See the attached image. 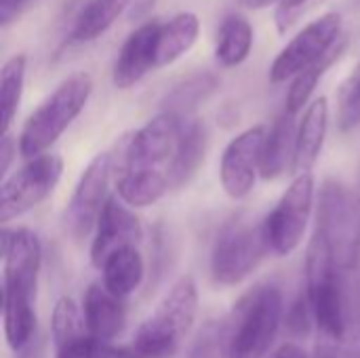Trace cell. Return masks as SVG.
<instances>
[{
  "label": "cell",
  "mask_w": 360,
  "mask_h": 358,
  "mask_svg": "<svg viewBox=\"0 0 360 358\" xmlns=\"http://www.w3.org/2000/svg\"><path fill=\"white\" fill-rule=\"evenodd\" d=\"M245 8H249V11H259V8H268V6H276L278 2H283V0H238Z\"/></svg>",
  "instance_id": "8d00e7d4"
},
{
  "label": "cell",
  "mask_w": 360,
  "mask_h": 358,
  "mask_svg": "<svg viewBox=\"0 0 360 358\" xmlns=\"http://www.w3.org/2000/svg\"><path fill=\"white\" fill-rule=\"evenodd\" d=\"M25 70H27V57L25 53L11 55L2 70H0V110H2V135L11 133L13 120L17 116V110L23 99L25 89Z\"/></svg>",
  "instance_id": "484cf974"
},
{
  "label": "cell",
  "mask_w": 360,
  "mask_h": 358,
  "mask_svg": "<svg viewBox=\"0 0 360 358\" xmlns=\"http://www.w3.org/2000/svg\"><path fill=\"white\" fill-rule=\"evenodd\" d=\"M55 358H129L124 346H112L93 340L89 333L55 348Z\"/></svg>",
  "instance_id": "f546056e"
},
{
  "label": "cell",
  "mask_w": 360,
  "mask_h": 358,
  "mask_svg": "<svg viewBox=\"0 0 360 358\" xmlns=\"http://www.w3.org/2000/svg\"><path fill=\"white\" fill-rule=\"evenodd\" d=\"M219 87L217 78L213 74H200V76H192L186 82H181L179 87H175L165 101V110L173 112L181 118H190V114L205 101L209 99L215 89Z\"/></svg>",
  "instance_id": "4316f807"
},
{
  "label": "cell",
  "mask_w": 360,
  "mask_h": 358,
  "mask_svg": "<svg viewBox=\"0 0 360 358\" xmlns=\"http://www.w3.org/2000/svg\"><path fill=\"white\" fill-rule=\"evenodd\" d=\"M27 0H0V27H8Z\"/></svg>",
  "instance_id": "e575fe53"
},
{
  "label": "cell",
  "mask_w": 360,
  "mask_h": 358,
  "mask_svg": "<svg viewBox=\"0 0 360 358\" xmlns=\"http://www.w3.org/2000/svg\"><path fill=\"white\" fill-rule=\"evenodd\" d=\"M86 331L93 340L112 344L127 325V300L114 295L101 281L89 285L82 298Z\"/></svg>",
  "instance_id": "2e32d148"
},
{
  "label": "cell",
  "mask_w": 360,
  "mask_h": 358,
  "mask_svg": "<svg viewBox=\"0 0 360 358\" xmlns=\"http://www.w3.org/2000/svg\"><path fill=\"white\" fill-rule=\"evenodd\" d=\"M342 13L329 11L304 25L274 57L270 65V82L283 84L319 63L342 38Z\"/></svg>",
  "instance_id": "8fae6325"
},
{
  "label": "cell",
  "mask_w": 360,
  "mask_h": 358,
  "mask_svg": "<svg viewBox=\"0 0 360 358\" xmlns=\"http://www.w3.org/2000/svg\"><path fill=\"white\" fill-rule=\"evenodd\" d=\"M268 358H308V354L297 344H283L272 357Z\"/></svg>",
  "instance_id": "d590c367"
},
{
  "label": "cell",
  "mask_w": 360,
  "mask_h": 358,
  "mask_svg": "<svg viewBox=\"0 0 360 358\" xmlns=\"http://www.w3.org/2000/svg\"><path fill=\"white\" fill-rule=\"evenodd\" d=\"M346 44H348V38L342 36V38L338 40V44H335L319 63L310 65L308 70H304L300 76H295V78L291 80V87H289V91H287V103H285V110H287L289 114L297 116L304 108L310 106V99H312V95H314V91H316L319 82H321L323 76L329 72V68L342 57V53L346 51Z\"/></svg>",
  "instance_id": "d4e9b609"
},
{
  "label": "cell",
  "mask_w": 360,
  "mask_h": 358,
  "mask_svg": "<svg viewBox=\"0 0 360 358\" xmlns=\"http://www.w3.org/2000/svg\"><path fill=\"white\" fill-rule=\"evenodd\" d=\"M143 238V228L139 217L124 205L116 194L105 203L91 241V264L103 268V264L127 247H137Z\"/></svg>",
  "instance_id": "5bb4252c"
},
{
  "label": "cell",
  "mask_w": 360,
  "mask_h": 358,
  "mask_svg": "<svg viewBox=\"0 0 360 358\" xmlns=\"http://www.w3.org/2000/svg\"><path fill=\"white\" fill-rule=\"evenodd\" d=\"M114 156L110 152H99L80 173L74 192L63 211V226L74 241L86 238L95 232L99 215L110 200V175Z\"/></svg>",
  "instance_id": "7c38bea8"
},
{
  "label": "cell",
  "mask_w": 360,
  "mask_h": 358,
  "mask_svg": "<svg viewBox=\"0 0 360 358\" xmlns=\"http://www.w3.org/2000/svg\"><path fill=\"white\" fill-rule=\"evenodd\" d=\"M186 118L162 110L137 129L122 148L120 173H167L179 148Z\"/></svg>",
  "instance_id": "ba28073f"
},
{
  "label": "cell",
  "mask_w": 360,
  "mask_h": 358,
  "mask_svg": "<svg viewBox=\"0 0 360 358\" xmlns=\"http://www.w3.org/2000/svg\"><path fill=\"white\" fill-rule=\"evenodd\" d=\"M131 2L133 0H89L72 25L70 40L80 44L97 40L118 21V17L131 6Z\"/></svg>",
  "instance_id": "603a6c76"
},
{
  "label": "cell",
  "mask_w": 360,
  "mask_h": 358,
  "mask_svg": "<svg viewBox=\"0 0 360 358\" xmlns=\"http://www.w3.org/2000/svg\"><path fill=\"white\" fill-rule=\"evenodd\" d=\"M285 317L283 291L274 283L251 287L234 304L226 323L228 358H264L274 344Z\"/></svg>",
  "instance_id": "3957f363"
},
{
  "label": "cell",
  "mask_w": 360,
  "mask_h": 358,
  "mask_svg": "<svg viewBox=\"0 0 360 358\" xmlns=\"http://www.w3.org/2000/svg\"><path fill=\"white\" fill-rule=\"evenodd\" d=\"M2 327L11 350L21 352L36 329V289L42 266L40 238L27 228H2Z\"/></svg>",
  "instance_id": "6da1fadb"
},
{
  "label": "cell",
  "mask_w": 360,
  "mask_h": 358,
  "mask_svg": "<svg viewBox=\"0 0 360 358\" xmlns=\"http://www.w3.org/2000/svg\"><path fill=\"white\" fill-rule=\"evenodd\" d=\"M327 0H283L274 8V25L281 36H287L295 30L314 8L325 4Z\"/></svg>",
  "instance_id": "4dcf8cb0"
},
{
  "label": "cell",
  "mask_w": 360,
  "mask_h": 358,
  "mask_svg": "<svg viewBox=\"0 0 360 358\" xmlns=\"http://www.w3.org/2000/svg\"><path fill=\"white\" fill-rule=\"evenodd\" d=\"M295 137H297V124L295 116L287 110L274 120V124L268 129L259 175L264 179H276L281 177L289 167L295 162Z\"/></svg>",
  "instance_id": "ac0fdd59"
},
{
  "label": "cell",
  "mask_w": 360,
  "mask_h": 358,
  "mask_svg": "<svg viewBox=\"0 0 360 358\" xmlns=\"http://www.w3.org/2000/svg\"><path fill=\"white\" fill-rule=\"evenodd\" d=\"M93 93V78L86 72H74L65 76L27 116L19 133V154L23 158H36L70 129V124L86 108Z\"/></svg>",
  "instance_id": "277c9868"
},
{
  "label": "cell",
  "mask_w": 360,
  "mask_h": 358,
  "mask_svg": "<svg viewBox=\"0 0 360 358\" xmlns=\"http://www.w3.org/2000/svg\"><path fill=\"white\" fill-rule=\"evenodd\" d=\"M86 323H84V314L82 308L68 295L59 298L53 306V314H51V338L55 348L78 340L82 335H86Z\"/></svg>",
  "instance_id": "83f0119b"
},
{
  "label": "cell",
  "mask_w": 360,
  "mask_h": 358,
  "mask_svg": "<svg viewBox=\"0 0 360 358\" xmlns=\"http://www.w3.org/2000/svg\"><path fill=\"white\" fill-rule=\"evenodd\" d=\"M255 32L247 17L240 13H230L224 17L217 42H215V59L224 68H238L247 61V57L253 51Z\"/></svg>",
  "instance_id": "44dd1931"
},
{
  "label": "cell",
  "mask_w": 360,
  "mask_h": 358,
  "mask_svg": "<svg viewBox=\"0 0 360 358\" xmlns=\"http://www.w3.org/2000/svg\"><path fill=\"white\" fill-rule=\"evenodd\" d=\"M196 314L198 285L192 274H184L137 327L131 344L124 346L129 358H173L192 331Z\"/></svg>",
  "instance_id": "7a4b0ae2"
},
{
  "label": "cell",
  "mask_w": 360,
  "mask_h": 358,
  "mask_svg": "<svg viewBox=\"0 0 360 358\" xmlns=\"http://www.w3.org/2000/svg\"><path fill=\"white\" fill-rule=\"evenodd\" d=\"M327 131H329V99L314 97L310 106L304 110V116L297 124L295 162H293V171L297 175L312 173L314 165L321 158Z\"/></svg>",
  "instance_id": "e0dca14e"
},
{
  "label": "cell",
  "mask_w": 360,
  "mask_h": 358,
  "mask_svg": "<svg viewBox=\"0 0 360 358\" xmlns=\"http://www.w3.org/2000/svg\"><path fill=\"white\" fill-rule=\"evenodd\" d=\"M63 173V160L57 154H40L30 158L0 186V222H8L36 209L57 188Z\"/></svg>",
  "instance_id": "30bf717a"
},
{
  "label": "cell",
  "mask_w": 360,
  "mask_h": 358,
  "mask_svg": "<svg viewBox=\"0 0 360 358\" xmlns=\"http://www.w3.org/2000/svg\"><path fill=\"white\" fill-rule=\"evenodd\" d=\"M266 137H268V127L255 124L238 133L226 146L219 162V181L230 198L243 200L253 192L259 175Z\"/></svg>",
  "instance_id": "4fadbf2b"
},
{
  "label": "cell",
  "mask_w": 360,
  "mask_h": 358,
  "mask_svg": "<svg viewBox=\"0 0 360 358\" xmlns=\"http://www.w3.org/2000/svg\"><path fill=\"white\" fill-rule=\"evenodd\" d=\"M17 148H19V143L11 137V133L2 135V139H0V173L2 175L8 173L11 162H13V158L17 154Z\"/></svg>",
  "instance_id": "836d02e7"
},
{
  "label": "cell",
  "mask_w": 360,
  "mask_h": 358,
  "mask_svg": "<svg viewBox=\"0 0 360 358\" xmlns=\"http://www.w3.org/2000/svg\"><path fill=\"white\" fill-rule=\"evenodd\" d=\"M287 323H289V329H291L293 333L304 335V333L310 331V325L314 323V317H312V308H310V304H308L306 293H304V295L295 302V306L291 308Z\"/></svg>",
  "instance_id": "d6a6232c"
},
{
  "label": "cell",
  "mask_w": 360,
  "mask_h": 358,
  "mask_svg": "<svg viewBox=\"0 0 360 358\" xmlns=\"http://www.w3.org/2000/svg\"><path fill=\"white\" fill-rule=\"evenodd\" d=\"M338 124L342 131H352L360 124V61L338 91Z\"/></svg>",
  "instance_id": "f1b7e54d"
},
{
  "label": "cell",
  "mask_w": 360,
  "mask_h": 358,
  "mask_svg": "<svg viewBox=\"0 0 360 358\" xmlns=\"http://www.w3.org/2000/svg\"><path fill=\"white\" fill-rule=\"evenodd\" d=\"M171 190L167 173H120L116 196L131 209H143L158 203Z\"/></svg>",
  "instance_id": "cb8c5ba5"
},
{
  "label": "cell",
  "mask_w": 360,
  "mask_h": 358,
  "mask_svg": "<svg viewBox=\"0 0 360 358\" xmlns=\"http://www.w3.org/2000/svg\"><path fill=\"white\" fill-rule=\"evenodd\" d=\"M190 358H228L226 350V323L211 321L196 335Z\"/></svg>",
  "instance_id": "1f68e13d"
},
{
  "label": "cell",
  "mask_w": 360,
  "mask_h": 358,
  "mask_svg": "<svg viewBox=\"0 0 360 358\" xmlns=\"http://www.w3.org/2000/svg\"><path fill=\"white\" fill-rule=\"evenodd\" d=\"M316 232L338 268L350 272L360 260V198L340 179H325L319 192Z\"/></svg>",
  "instance_id": "8992f818"
},
{
  "label": "cell",
  "mask_w": 360,
  "mask_h": 358,
  "mask_svg": "<svg viewBox=\"0 0 360 358\" xmlns=\"http://www.w3.org/2000/svg\"><path fill=\"white\" fill-rule=\"evenodd\" d=\"M200 36V19L196 13L184 11L173 15L167 23H160L156 40V70L173 65L186 53H190Z\"/></svg>",
  "instance_id": "d6986e66"
},
{
  "label": "cell",
  "mask_w": 360,
  "mask_h": 358,
  "mask_svg": "<svg viewBox=\"0 0 360 358\" xmlns=\"http://www.w3.org/2000/svg\"><path fill=\"white\" fill-rule=\"evenodd\" d=\"M207 141V127L198 118H186L179 148L169 169V181L173 190L188 186L192 177L198 173L200 165L205 162Z\"/></svg>",
  "instance_id": "ffe728a7"
},
{
  "label": "cell",
  "mask_w": 360,
  "mask_h": 358,
  "mask_svg": "<svg viewBox=\"0 0 360 358\" xmlns=\"http://www.w3.org/2000/svg\"><path fill=\"white\" fill-rule=\"evenodd\" d=\"M304 293L312 308L319 331L340 342L346 335V295L342 285V270L338 268L327 243L314 230L306 253V287Z\"/></svg>",
  "instance_id": "5b68a950"
},
{
  "label": "cell",
  "mask_w": 360,
  "mask_h": 358,
  "mask_svg": "<svg viewBox=\"0 0 360 358\" xmlns=\"http://www.w3.org/2000/svg\"><path fill=\"white\" fill-rule=\"evenodd\" d=\"M314 175H295L274 209L262 219L270 251L278 257L291 255L304 241L314 209Z\"/></svg>",
  "instance_id": "9c48e42d"
},
{
  "label": "cell",
  "mask_w": 360,
  "mask_h": 358,
  "mask_svg": "<svg viewBox=\"0 0 360 358\" xmlns=\"http://www.w3.org/2000/svg\"><path fill=\"white\" fill-rule=\"evenodd\" d=\"M160 21L148 19L137 25L120 46L112 68V82L116 89H131L156 70V40Z\"/></svg>",
  "instance_id": "9a60e30c"
},
{
  "label": "cell",
  "mask_w": 360,
  "mask_h": 358,
  "mask_svg": "<svg viewBox=\"0 0 360 358\" xmlns=\"http://www.w3.org/2000/svg\"><path fill=\"white\" fill-rule=\"evenodd\" d=\"M101 283L118 298L127 300L139 289L146 276V264L137 247H127L114 253L101 268Z\"/></svg>",
  "instance_id": "7402d4cb"
},
{
  "label": "cell",
  "mask_w": 360,
  "mask_h": 358,
  "mask_svg": "<svg viewBox=\"0 0 360 358\" xmlns=\"http://www.w3.org/2000/svg\"><path fill=\"white\" fill-rule=\"evenodd\" d=\"M264 222H230L217 234L211 249V279L217 287H236L247 281L270 255Z\"/></svg>",
  "instance_id": "52a82bcc"
}]
</instances>
